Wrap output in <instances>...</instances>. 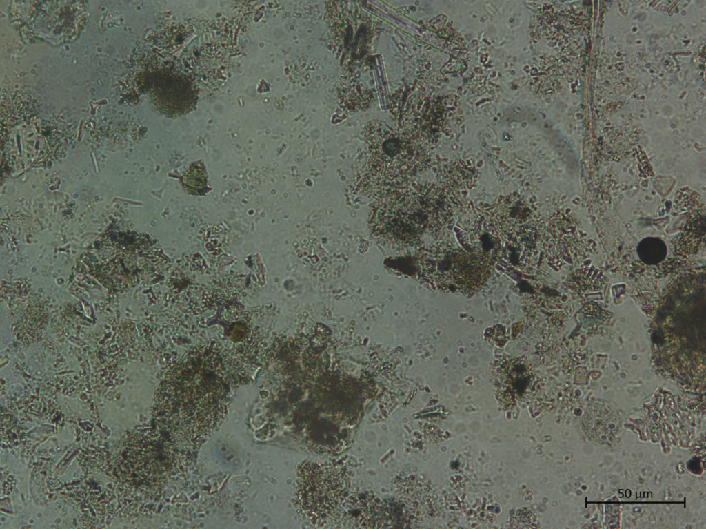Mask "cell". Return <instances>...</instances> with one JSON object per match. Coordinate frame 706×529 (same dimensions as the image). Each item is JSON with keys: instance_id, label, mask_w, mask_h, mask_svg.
Listing matches in <instances>:
<instances>
[{"instance_id": "cell-3", "label": "cell", "mask_w": 706, "mask_h": 529, "mask_svg": "<svg viewBox=\"0 0 706 529\" xmlns=\"http://www.w3.org/2000/svg\"><path fill=\"white\" fill-rule=\"evenodd\" d=\"M342 480L334 473L316 464H305L299 475L301 506L317 518L332 512L343 495Z\"/></svg>"}, {"instance_id": "cell-6", "label": "cell", "mask_w": 706, "mask_h": 529, "mask_svg": "<svg viewBox=\"0 0 706 529\" xmlns=\"http://www.w3.org/2000/svg\"><path fill=\"white\" fill-rule=\"evenodd\" d=\"M487 333L486 338H488L489 342L494 345L502 347L505 344L507 339L505 335V328L504 326L497 324L494 326L492 329L486 331Z\"/></svg>"}, {"instance_id": "cell-2", "label": "cell", "mask_w": 706, "mask_h": 529, "mask_svg": "<svg viewBox=\"0 0 706 529\" xmlns=\"http://www.w3.org/2000/svg\"><path fill=\"white\" fill-rule=\"evenodd\" d=\"M366 156L364 181L375 186L376 197L403 185L421 168L416 147L403 134L374 121L364 133Z\"/></svg>"}, {"instance_id": "cell-4", "label": "cell", "mask_w": 706, "mask_h": 529, "mask_svg": "<svg viewBox=\"0 0 706 529\" xmlns=\"http://www.w3.org/2000/svg\"><path fill=\"white\" fill-rule=\"evenodd\" d=\"M184 191L191 195H203L208 191V175L201 161L192 164L181 179Z\"/></svg>"}, {"instance_id": "cell-1", "label": "cell", "mask_w": 706, "mask_h": 529, "mask_svg": "<svg viewBox=\"0 0 706 529\" xmlns=\"http://www.w3.org/2000/svg\"><path fill=\"white\" fill-rule=\"evenodd\" d=\"M231 380L219 359L198 355L175 363L157 395L155 417L171 444L194 450L223 422Z\"/></svg>"}, {"instance_id": "cell-5", "label": "cell", "mask_w": 706, "mask_h": 529, "mask_svg": "<svg viewBox=\"0 0 706 529\" xmlns=\"http://www.w3.org/2000/svg\"><path fill=\"white\" fill-rule=\"evenodd\" d=\"M586 272L587 276L585 271H581L576 275V281L579 282L580 287L584 290L587 288L600 289L603 282L596 281V276H590L592 271L589 269H586Z\"/></svg>"}]
</instances>
